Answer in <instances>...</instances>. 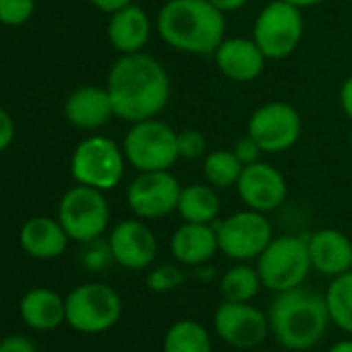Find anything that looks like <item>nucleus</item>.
<instances>
[{"label":"nucleus","mask_w":352,"mask_h":352,"mask_svg":"<svg viewBox=\"0 0 352 352\" xmlns=\"http://www.w3.org/2000/svg\"><path fill=\"white\" fill-rule=\"evenodd\" d=\"M106 89L114 114L133 124L164 112L170 102V75L151 54H120L108 71Z\"/></svg>","instance_id":"1"},{"label":"nucleus","mask_w":352,"mask_h":352,"mask_svg":"<svg viewBox=\"0 0 352 352\" xmlns=\"http://www.w3.org/2000/svg\"><path fill=\"white\" fill-rule=\"evenodd\" d=\"M160 40L185 54H214L226 38V13L210 0H166L155 17Z\"/></svg>","instance_id":"2"},{"label":"nucleus","mask_w":352,"mask_h":352,"mask_svg":"<svg viewBox=\"0 0 352 352\" xmlns=\"http://www.w3.org/2000/svg\"><path fill=\"white\" fill-rule=\"evenodd\" d=\"M267 317L276 342L292 352L317 346L331 323L323 294L305 286L278 292Z\"/></svg>","instance_id":"3"},{"label":"nucleus","mask_w":352,"mask_h":352,"mask_svg":"<svg viewBox=\"0 0 352 352\" xmlns=\"http://www.w3.org/2000/svg\"><path fill=\"white\" fill-rule=\"evenodd\" d=\"M176 137H179V131H174L157 116L133 122L122 139L126 164L137 172L170 170L181 160Z\"/></svg>","instance_id":"4"},{"label":"nucleus","mask_w":352,"mask_h":352,"mask_svg":"<svg viewBox=\"0 0 352 352\" xmlns=\"http://www.w3.org/2000/svg\"><path fill=\"white\" fill-rule=\"evenodd\" d=\"M126 168L122 145L104 135L85 137L71 155V174L77 185L112 191L120 185Z\"/></svg>","instance_id":"5"},{"label":"nucleus","mask_w":352,"mask_h":352,"mask_svg":"<svg viewBox=\"0 0 352 352\" xmlns=\"http://www.w3.org/2000/svg\"><path fill=\"white\" fill-rule=\"evenodd\" d=\"M257 272L263 288L272 292H284L302 286L309 272L313 270L307 239L284 234L274 236L272 243L257 257Z\"/></svg>","instance_id":"6"},{"label":"nucleus","mask_w":352,"mask_h":352,"mask_svg":"<svg viewBox=\"0 0 352 352\" xmlns=\"http://www.w3.org/2000/svg\"><path fill=\"white\" fill-rule=\"evenodd\" d=\"M67 325L79 333H104L122 315L120 294L102 282H85L65 296Z\"/></svg>","instance_id":"7"},{"label":"nucleus","mask_w":352,"mask_h":352,"mask_svg":"<svg viewBox=\"0 0 352 352\" xmlns=\"http://www.w3.org/2000/svg\"><path fill=\"white\" fill-rule=\"evenodd\" d=\"M302 9L286 3V0H272L255 17L251 38L267 60H284L296 52L302 42Z\"/></svg>","instance_id":"8"},{"label":"nucleus","mask_w":352,"mask_h":352,"mask_svg":"<svg viewBox=\"0 0 352 352\" xmlns=\"http://www.w3.org/2000/svg\"><path fill=\"white\" fill-rule=\"evenodd\" d=\"M58 222L69 239L81 245L98 243L110 224V206L104 191L75 185L58 204Z\"/></svg>","instance_id":"9"},{"label":"nucleus","mask_w":352,"mask_h":352,"mask_svg":"<svg viewBox=\"0 0 352 352\" xmlns=\"http://www.w3.org/2000/svg\"><path fill=\"white\" fill-rule=\"evenodd\" d=\"M216 232L220 251L232 261L257 259L274 239L267 214L249 208L220 220L216 224Z\"/></svg>","instance_id":"10"},{"label":"nucleus","mask_w":352,"mask_h":352,"mask_svg":"<svg viewBox=\"0 0 352 352\" xmlns=\"http://www.w3.org/2000/svg\"><path fill=\"white\" fill-rule=\"evenodd\" d=\"M183 185L170 170L139 172L126 187V206L135 218L162 220L176 212Z\"/></svg>","instance_id":"11"},{"label":"nucleus","mask_w":352,"mask_h":352,"mask_svg":"<svg viewBox=\"0 0 352 352\" xmlns=\"http://www.w3.org/2000/svg\"><path fill=\"white\" fill-rule=\"evenodd\" d=\"M247 133L261 145L263 153H282L298 143L302 118L292 104L272 100L253 110Z\"/></svg>","instance_id":"12"},{"label":"nucleus","mask_w":352,"mask_h":352,"mask_svg":"<svg viewBox=\"0 0 352 352\" xmlns=\"http://www.w3.org/2000/svg\"><path fill=\"white\" fill-rule=\"evenodd\" d=\"M214 329L218 338L236 350L259 348L270 329V317L251 302H230L224 300L214 313Z\"/></svg>","instance_id":"13"},{"label":"nucleus","mask_w":352,"mask_h":352,"mask_svg":"<svg viewBox=\"0 0 352 352\" xmlns=\"http://www.w3.org/2000/svg\"><path fill=\"white\" fill-rule=\"evenodd\" d=\"M234 189L245 208L261 214L276 212L288 197V183L284 174L276 166L261 160L243 168Z\"/></svg>","instance_id":"14"},{"label":"nucleus","mask_w":352,"mask_h":352,"mask_svg":"<svg viewBox=\"0 0 352 352\" xmlns=\"http://www.w3.org/2000/svg\"><path fill=\"white\" fill-rule=\"evenodd\" d=\"M112 261L124 270L141 272L151 267L157 257V239L141 218L118 222L108 236Z\"/></svg>","instance_id":"15"},{"label":"nucleus","mask_w":352,"mask_h":352,"mask_svg":"<svg viewBox=\"0 0 352 352\" xmlns=\"http://www.w3.org/2000/svg\"><path fill=\"white\" fill-rule=\"evenodd\" d=\"M218 71L234 83H251L259 79L270 63L253 38H224L212 54Z\"/></svg>","instance_id":"16"},{"label":"nucleus","mask_w":352,"mask_h":352,"mask_svg":"<svg viewBox=\"0 0 352 352\" xmlns=\"http://www.w3.org/2000/svg\"><path fill=\"white\" fill-rule=\"evenodd\" d=\"M309 257L315 272L333 278L352 270V241L336 228H321L307 236Z\"/></svg>","instance_id":"17"},{"label":"nucleus","mask_w":352,"mask_h":352,"mask_svg":"<svg viewBox=\"0 0 352 352\" xmlns=\"http://www.w3.org/2000/svg\"><path fill=\"white\" fill-rule=\"evenodd\" d=\"M218 251L220 247L216 224L183 222L170 239V253L174 261L187 267L206 265Z\"/></svg>","instance_id":"18"},{"label":"nucleus","mask_w":352,"mask_h":352,"mask_svg":"<svg viewBox=\"0 0 352 352\" xmlns=\"http://www.w3.org/2000/svg\"><path fill=\"white\" fill-rule=\"evenodd\" d=\"M65 116L79 131H98L106 126L116 114L106 87L83 85L67 98Z\"/></svg>","instance_id":"19"},{"label":"nucleus","mask_w":352,"mask_h":352,"mask_svg":"<svg viewBox=\"0 0 352 352\" xmlns=\"http://www.w3.org/2000/svg\"><path fill=\"white\" fill-rule=\"evenodd\" d=\"M108 42L118 54H135L143 52L151 38V19L139 5H129L108 19Z\"/></svg>","instance_id":"20"},{"label":"nucleus","mask_w":352,"mask_h":352,"mask_svg":"<svg viewBox=\"0 0 352 352\" xmlns=\"http://www.w3.org/2000/svg\"><path fill=\"white\" fill-rule=\"evenodd\" d=\"M69 243L71 239L63 228V224L58 222V218L36 216L28 220L19 230V245L34 259H42V261L56 259L65 255Z\"/></svg>","instance_id":"21"},{"label":"nucleus","mask_w":352,"mask_h":352,"mask_svg":"<svg viewBox=\"0 0 352 352\" xmlns=\"http://www.w3.org/2000/svg\"><path fill=\"white\" fill-rule=\"evenodd\" d=\"M19 315L28 327L52 331L67 323V305L52 288H32L19 300Z\"/></svg>","instance_id":"22"},{"label":"nucleus","mask_w":352,"mask_h":352,"mask_svg":"<svg viewBox=\"0 0 352 352\" xmlns=\"http://www.w3.org/2000/svg\"><path fill=\"white\" fill-rule=\"evenodd\" d=\"M176 214L181 216L183 222H195V224H216L220 216V195L218 189H214L208 183H193L183 187Z\"/></svg>","instance_id":"23"},{"label":"nucleus","mask_w":352,"mask_h":352,"mask_svg":"<svg viewBox=\"0 0 352 352\" xmlns=\"http://www.w3.org/2000/svg\"><path fill=\"white\" fill-rule=\"evenodd\" d=\"M212 336L195 319L174 321L162 342V352H212Z\"/></svg>","instance_id":"24"},{"label":"nucleus","mask_w":352,"mask_h":352,"mask_svg":"<svg viewBox=\"0 0 352 352\" xmlns=\"http://www.w3.org/2000/svg\"><path fill=\"white\" fill-rule=\"evenodd\" d=\"M263 288L257 267L249 261H236L220 278V292L224 300L230 302H251Z\"/></svg>","instance_id":"25"},{"label":"nucleus","mask_w":352,"mask_h":352,"mask_svg":"<svg viewBox=\"0 0 352 352\" xmlns=\"http://www.w3.org/2000/svg\"><path fill=\"white\" fill-rule=\"evenodd\" d=\"M323 298L329 321L338 329L352 336V270L333 276L323 292Z\"/></svg>","instance_id":"26"},{"label":"nucleus","mask_w":352,"mask_h":352,"mask_svg":"<svg viewBox=\"0 0 352 352\" xmlns=\"http://www.w3.org/2000/svg\"><path fill=\"white\" fill-rule=\"evenodd\" d=\"M243 168L245 166L239 162L232 149H214V151H208L204 157L206 183L218 191L236 187Z\"/></svg>","instance_id":"27"},{"label":"nucleus","mask_w":352,"mask_h":352,"mask_svg":"<svg viewBox=\"0 0 352 352\" xmlns=\"http://www.w3.org/2000/svg\"><path fill=\"white\" fill-rule=\"evenodd\" d=\"M185 282V274L181 270V263H162L149 270L145 284L151 292L164 294L170 290H176Z\"/></svg>","instance_id":"28"},{"label":"nucleus","mask_w":352,"mask_h":352,"mask_svg":"<svg viewBox=\"0 0 352 352\" xmlns=\"http://www.w3.org/2000/svg\"><path fill=\"white\" fill-rule=\"evenodd\" d=\"M36 13V0H0V23L7 28L25 25Z\"/></svg>","instance_id":"29"},{"label":"nucleus","mask_w":352,"mask_h":352,"mask_svg":"<svg viewBox=\"0 0 352 352\" xmlns=\"http://www.w3.org/2000/svg\"><path fill=\"white\" fill-rule=\"evenodd\" d=\"M179 155L183 160H201L208 153V141L206 135L197 129H185L179 131Z\"/></svg>","instance_id":"30"},{"label":"nucleus","mask_w":352,"mask_h":352,"mask_svg":"<svg viewBox=\"0 0 352 352\" xmlns=\"http://www.w3.org/2000/svg\"><path fill=\"white\" fill-rule=\"evenodd\" d=\"M232 151H234V155L239 157V162H241L243 166L255 164V162H259V160H261V155H263L261 145H259V143L249 135V133H247L245 137H241V139L234 143Z\"/></svg>","instance_id":"31"},{"label":"nucleus","mask_w":352,"mask_h":352,"mask_svg":"<svg viewBox=\"0 0 352 352\" xmlns=\"http://www.w3.org/2000/svg\"><path fill=\"white\" fill-rule=\"evenodd\" d=\"M0 352H38V348L32 338L13 333L0 340Z\"/></svg>","instance_id":"32"},{"label":"nucleus","mask_w":352,"mask_h":352,"mask_svg":"<svg viewBox=\"0 0 352 352\" xmlns=\"http://www.w3.org/2000/svg\"><path fill=\"white\" fill-rule=\"evenodd\" d=\"M13 141H15V122L5 108H0V151L9 149Z\"/></svg>","instance_id":"33"},{"label":"nucleus","mask_w":352,"mask_h":352,"mask_svg":"<svg viewBox=\"0 0 352 352\" xmlns=\"http://www.w3.org/2000/svg\"><path fill=\"white\" fill-rule=\"evenodd\" d=\"M340 106L346 118L352 122V75L346 77L344 83L340 85Z\"/></svg>","instance_id":"34"},{"label":"nucleus","mask_w":352,"mask_h":352,"mask_svg":"<svg viewBox=\"0 0 352 352\" xmlns=\"http://www.w3.org/2000/svg\"><path fill=\"white\" fill-rule=\"evenodd\" d=\"M133 3H135V0H89V5H91V7H96L98 11L108 13V15L120 11V9H124V7H129V5H133Z\"/></svg>","instance_id":"35"},{"label":"nucleus","mask_w":352,"mask_h":352,"mask_svg":"<svg viewBox=\"0 0 352 352\" xmlns=\"http://www.w3.org/2000/svg\"><path fill=\"white\" fill-rule=\"evenodd\" d=\"M210 3L220 9L222 13H234V11H241L243 7H247L249 0H210Z\"/></svg>","instance_id":"36"},{"label":"nucleus","mask_w":352,"mask_h":352,"mask_svg":"<svg viewBox=\"0 0 352 352\" xmlns=\"http://www.w3.org/2000/svg\"><path fill=\"white\" fill-rule=\"evenodd\" d=\"M286 3H290V5H294V7L305 11V9H311V7H317V5L325 3V0H286Z\"/></svg>","instance_id":"37"},{"label":"nucleus","mask_w":352,"mask_h":352,"mask_svg":"<svg viewBox=\"0 0 352 352\" xmlns=\"http://www.w3.org/2000/svg\"><path fill=\"white\" fill-rule=\"evenodd\" d=\"M327 352H352V340H340L333 346H329Z\"/></svg>","instance_id":"38"},{"label":"nucleus","mask_w":352,"mask_h":352,"mask_svg":"<svg viewBox=\"0 0 352 352\" xmlns=\"http://www.w3.org/2000/svg\"><path fill=\"white\" fill-rule=\"evenodd\" d=\"M350 145H352V133H350Z\"/></svg>","instance_id":"39"}]
</instances>
